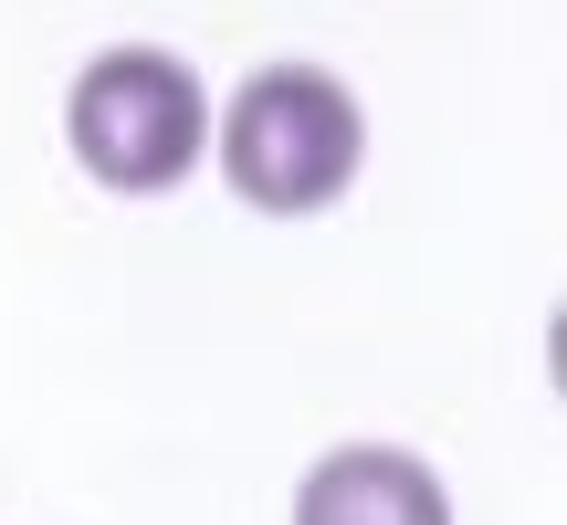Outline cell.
I'll use <instances>...</instances> for the list:
<instances>
[{
    "instance_id": "cell-2",
    "label": "cell",
    "mask_w": 567,
    "mask_h": 525,
    "mask_svg": "<svg viewBox=\"0 0 567 525\" xmlns=\"http://www.w3.org/2000/svg\"><path fill=\"white\" fill-rule=\"evenodd\" d=\"M63 137H74L84 179L126 189V200H147V189H179L189 158H200V137H210L200 74H189L179 53H147V42H126V53H105V63H84V74H74Z\"/></svg>"
},
{
    "instance_id": "cell-1",
    "label": "cell",
    "mask_w": 567,
    "mask_h": 525,
    "mask_svg": "<svg viewBox=\"0 0 567 525\" xmlns=\"http://www.w3.org/2000/svg\"><path fill=\"white\" fill-rule=\"evenodd\" d=\"M358 158H368V116L326 63H264L221 116V179L252 210H274V222L347 200Z\"/></svg>"
},
{
    "instance_id": "cell-3",
    "label": "cell",
    "mask_w": 567,
    "mask_h": 525,
    "mask_svg": "<svg viewBox=\"0 0 567 525\" xmlns=\"http://www.w3.org/2000/svg\"><path fill=\"white\" fill-rule=\"evenodd\" d=\"M295 525H452V494L421 452L400 442H347L305 473L295 494Z\"/></svg>"
}]
</instances>
